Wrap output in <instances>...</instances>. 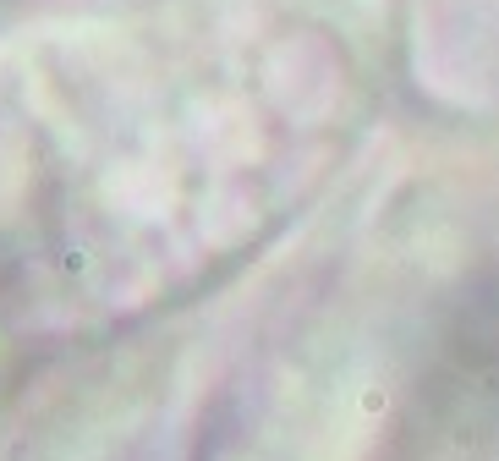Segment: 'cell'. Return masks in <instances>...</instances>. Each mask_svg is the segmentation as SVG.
Listing matches in <instances>:
<instances>
[{
  "mask_svg": "<svg viewBox=\"0 0 499 461\" xmlns=\"http://www.w3.org/2000/svg\"><path fill=\"white\" fill-rule=\"evenodd\" d=\"M379 461H499V286H478L439 330Z\"/></svg>",
  "mask_w": 499,
  "mask_h": 461,
  "instance_id": "cell-1",
  "label": "cell"
}]
</instances>
